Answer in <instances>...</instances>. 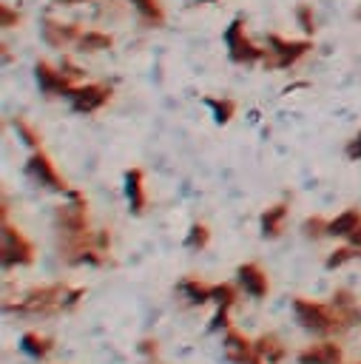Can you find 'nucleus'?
Listing matches in <instances>:
<instances>
[{
	"label": "nucleus",
	"mask_w": 361,
	"mask_h": 364,
	"mask_svg": "<svg viewBox=\"0 0 361 364\" xmlns=\"http://www.w3.org/2000/svg\"><path fill=\"white\" fill-rule=\"evenodd\" d=\"M296 313H298V321L304 327H313V330H321V333H333V330H341L347 324L344 313L335 307H324V304H313V301H304V299H296Z\"/></svg>",
	"instance_id": "f257e3e1"
},
{
	"label": "nucleus",
	"mask_w": 361,
	"mask_h": 364,
	"mask_svg": "<svg viewBox=\"0 0 361 364\" xmlns=\"http://www.w3.org/2000/svg\"><path fill=\"white\" fill-rule=\"evenodd\" d=\"M3 262L6 264H28L31 262V245L17 233L14 228H3Z\"/></svg>",
	"instance_id": "f03ea898"
},
{
	"label": "nucleus",
	"mask_w": 361,
	"mask_h": 364,
	"mask_svg": "<svg viewBox=\"0 0 361 364\" xmlns=\"http://www.w3.org/2000/svg\"><path fill=\"white\" fill-rule=\"evenodd\" d=\"M227 46H230V57L233 60H239V63H250V60H259L264 51L262 48H256L244 34H242V23L236 20L233 26H230V31H227Z\"/></svg>",
	"instance_id": "7ed1b4c3"
},
{
	"label": "nucleus",
	"mask_w": 361,
	"mask_h": 364,
	"mask_svg": "<svg viewBox=\"0 0 361 364\" xmlns=\"http://www.w3.org/2000/svg\"><path fill=\"white\" fill-rule=\"evenodd\" d=\"M108 88L105 85H85V88H68V97L74 102L77 111H94L108 100Z\"/></svg>",
	"instance_id": "20e7f679"
},
{
	"label": "nucleus",
	"mask_w": 361,
	"mask_h": 364,
	"mask_svg": "<svg viewBox=\"0 0 361 364\" xmlns=\"http://www.w3.org/2000/svg\"><path fill=\"white\" fill-rule=\"evenodd\" d=\"M28 171H31V176L34 179H40V182H45L48 188H57V191H65V182L57 176V171L51 168V162L43 156V154H34L31 156V162H28Z\"/></svg>",
	"instance_id": "39448f33"
},
{
	"label": "nucleus",
	"mask_w": 361,
	"mask_h": 364,
	"mask_svg": "<svg viewBox=\"0 0 361 364\" xmlns=\"http://www.w3.org/2000/svg\"><path fill=\"white\" fill-rule=\"evenodd\" d=\"M225 350H227V358L230 361H239V364H256L259 355H253L256 350H250V344L239 336V333H227V341H225Z\"/></svg>",
	"instance_id": "423d86ee"
},
{
	"label": "nucleus",
	"mask_w": 361,
	"mask_h": 364,
	"mask_svg": "<svg viewBox=\"0 0 361 364\" xmlns=\"http://www.w3.org/2000/svg\"><path fill=\"white\" fill-rule=\"evenodd\" d=\"M301 364H338L341 361V350L335 344H316L310 350H304L298 355Z\"/></svg>",
	"instance_id": "0eeeda50"
},
{
	"label": "nucleus",
	"mask_w": 361,
	"mask_h": 364,
	"mask_svg": "<svg viewBox=\"0 0 361 364\" xmlns=\"http://www.w3.org/2000/svg\"><path fill=\"white\" fill-rule=\"evenodd\" d=\"M239 279H242V284H244L253 296H264V293H267V276H264L256 264H242V267H239Z\"/></svg>",
	"instance_id": "6e6552de"
},
{
	"label": "nucleus",
	"mask_w": 361,
	"mask_h": 364,
	"mask_svg": "<svg viewBox=\"0 0 361 364\" xmlns=\"http://www.w3.org/2000/svg\"><path fill=\"white\" fill-rule=\"evenodd\" d=\"M270 43L279 46V48H273V51H279V57L273 60V65H290L293 60H298L307 51V43H287V40H279V37H273Z\"/></svg>",
	"instance_id": "1a4fd4ad"
},
{
	"label": "nucleus",
	"mask_w": 361,
	"mask_h": 364,
	"mask_svg": "<svg viewBox=\"0 0 361 364\" xmlns=\"http://www.w3.org/2000/svg\"><path fill=\"white\" fill-rule=\"evenodd\" d=\"M128 199H131V208L134 213H142V205H145V196H142V173L139 171H128Z\"/></svg>",
	"instance_id": "9d476101"
},
{
	"label": "nucleus",
	"mask_w": 361,
	"mask_h": 364,
	"mask_svg": "<svg viewBox=\"0 0 361 364\" xmlns=\"http://www.w3.org/2000/svg\"><path fill=\"white\" fill-rule=\"evenodd\" d=\"M358 225H361V216H358L355 210H347V213H341L338 219H333L327 230H330L333 236H347V233H352Z\"/></svg>",
	"instance_id": "9b49d317"
},
{
	"label": "nucleus",
	"mask_w": 361,
	"mask_h": 364,
	"mask_svg": "<svg viewBox=\"0 0 361 364\" xmlns=\"http://www.w3.org/2000/svg\"><path fill=\"white\" fill-rule=\"evenodd\" d=\"M284 213H287V210H284V205H276V208H270V210L262 216V228H264V233H267V236H279Z\"/></svg>",
	"instance_id": "f8f14e48"
},
{
	"label": "nucleus",
	"mask_w": 361,
	"mask_h": 364,
	"mask_svg": "<svg viewBox=\"0 0 361 364\" xmlns=\"http://www.w3.org/2000/svg\"><path fill=\"white\" fill-rule=\"evenodd\" d=\"M23 347H26L28 353H34V355H45L48 347H51V341L43 338V336H37V333H26V336H23Z\"/></svg>",
	"instance_id": "ddd939ff"
},
{
	"label": "nucleus",
	"mask_w": 361,
	"mask_h": 364,
	"mask_svg": "<svg viewBox=\"0 0 361 364\" xmlns=\"http://www.w3.org/2000/svg\"><path fill=\"white\" fill-rule=\"evenodd\" d=\"M256 355H259V358L267 355L270 361H276V358H281V347H279V341H276L273 336H264V338H259V344H256Z\"/></svg>",
	"instance_id": "4468645a"
},
{
	"label": "nucleus",
	"mask_w": 361,
	"mask_h": 364,
	"mask_svg": "<svg viewBox=\"0 0 361 364\" xmlns=\"http://www.w3.org/2000/svg\"><path fill=\"white\" fill-rule=\"evenodd\" d=\"M80 46H82V51H99V48H108V46H111V37L88 31V34L80 37Z\"/></svg>",
	"instance_id": "2eb2a0df"
},
{
	"label": "nucleus",
	"mask_w": 361,
	"mask_h": 364,
	"mask_svg": "<svg viewBox=\"0 0 361 364\" xmlns=\"http://www.w3.org/2000/svg\"><path fill=\"white\" fill-rule=\"evenodd\" d=\"M182 290L190 296V301H208L213 296V287H205V284H196V282H185Z\"/></svg>",
	"instance_id": "dca6fc26"
},
{
	"label": "nucleus",
	"mask_w": 361,
	"mask_h": 364,
	"mask_svg": "<svg viewBox=\"0 0 361 364\" xmlns=\"http://www.w3.org/2000/svg\"><path fill=\"white\" fill-rule=\"evenodd\" d=\"M210 108L216 111V119H219V122H227L230 114H233V102H230V100H222V102H219V100H210Z\"/></svg>",
	"instance_id": "f3484780"
},
{
	"label": "nucleus",
	"mask_w": 361,
	"mask_h": 364,
	"mask_svg": "<svg viewBox=\"0 0 361 364\" xmlns=\"http://www.w3.org/2000/svg\"><path fill=\"white\" fill-rule=\"evenodd\" d=\"M188 245L190 247H205L208 245V228L205 225H193L190 228V236H188Z\"/></svg>",
	"instance_id": "a211bd4d"
},
{
	"label": "nucleus",
	"mask_w": 361,
	"mask_h": 364,
	"mask_svg": "<svg viewBox=\"0 0 361 364\" xmlns=\"http://www.w3.org/2000/svg\"><path fill=\"white\" fill-rule=\"evenodd\" d=\"M358 250H352V247H341V250H335L330 259H327V267H338V264H344L347 259H352Z\"/></svg>",
	"instance_id": "6ab92c4d"
},
{
	"label": "nucleus",
	"mask_w": 361,
	"mask_h": 364,
	"mask_svg": "<svg viewBox=\"0 0 361 364\" xmlns=\"http://www.w3.org/2000/svg\"><path fill=\"white\" fill-rule=\"evenodd\" d=\"M213 296H216V301H219V304H225V307H230V304H233V299H236L233 287H227V284L213 287Z\"/></svg>",
	"instance_id": "aec40b11"
},
{
	"label": "nucleus",
	"mask_w": 361,
	"mask_h": 364,
	"mask_svg": "<svg viewBox=\"0 0 361 364\" xmlns=\"http://www.w3.org/2000/svg\"><path fill=\"white\" fill-rule=\"evenodd\" d=\"M307 233L310 236H321V233H330L327 228H330V222H324V219H307Z\"/></svg>",
	"instance_id": "412c9836"
},
{
	"label": "nucleus",
	"mask_w": 361,
	"mask_h": 364,
	"mask_svg": "<svg viewBox=\"0 0 361 364\" xmlns=\"http://www.w3.org/2000/svg\"><path fill=\"white\" fill-rule=\"evenodd\" d=\"M148 17H153V20H162V11H159V6H156V0H134Z\"/></svg>",
	"instance_id": "4be33fe9"
},
{
	"label": "nucleus",
	"mask_w": 361,
	"mask_h": 364,
	"mask_svg": "<svg viewBox=\"0 0 361 364\" xmlns=\"http://www.w3.org/2000/svg\"><path fill=\"white\" fill-rule=\"evenodd\" d=\"M17 131L26 136V142H28V145H37V142H40V139H37V134H34V131H31L26 122H20V119H17Z\"/></svg>",
	"instance_id": "5701e85b"
},
{
	"label": "nucleus",
	"mask_w": 361,
	"mask_h": 364,
	"mask_svg": "<svg viewBox=\"0 0 361 364\" xmlns=\"http://www.w3.org/2000/svg\"><path fill=\"white\" fill-rule=\"evenodd\" d=\"M222 324H227V307H225V304L219 307V313H216V318H213V330L222 327Z\"/></svg>",
	"instance_id": "b1692460"
},
{
	"label": "nucleus",
	"mask_w": 361,
	"mask_h": 364,
	"mask_svg": "<svg viewBox=\"0 0 361 364\" xmlns=\"http://www.w3.org/2000/svg\"><path fill=\"white\" fill-rule=\"evenodd\" d=\"M347 154H350V156H361V134H358V139L347 148Z\"/></svg>",
	"instance_id": "393cba45"
},
{
	"label": "nucleus",
	"mask_w": 361,
	"mask_h": 364,
	"mask_svg": "<svg viewBox=\"0 0 361 364\" xmlns=\"http://www.w3.org/2000/svg\"><path fill=\"white\" fill-rule=\"evenodd\" d=\"M350 236H352V242H355V247H361V225H358V228H355V230H352Z\"/></svg>",
	"instance_id": "a878e982"
},
{
	"label": "nucleus",
	"mask_w": 361,
	"mask_h": 364,
	"mask_svg": "<svg viewBox=\"0 0 361 364\" xmlns=\"http://www.w3.org/2000/svg\"><path fill=\"white\" fill-rule=\"evenodd\" d=\"M142 350H145V353H156V344H153V341H142Z\"/></svg>",
	"instance_id": "bb28decb"
}]
</instances>
